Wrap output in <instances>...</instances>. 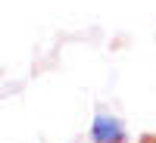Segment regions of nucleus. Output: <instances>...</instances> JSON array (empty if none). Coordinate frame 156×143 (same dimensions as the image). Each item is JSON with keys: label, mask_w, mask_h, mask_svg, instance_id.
Wrapping results in <instances>:
<instances>
[{"label": "nucleus", "mask_w": 156, "mask_h": 143, "mask_svg": "<svg viewBox=\"0 0 156 143\" xmlns=\"http://www.w3.org/2000/svg\"><path fill=\"white\" fill-rule=\"evenodd\" d=\"M87 140L90 143H131V131H128V124L119 112L97 106L87 124Z\"/></svg>", "instance_id": "f257e3e1"}]
</instances>
